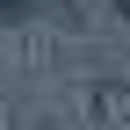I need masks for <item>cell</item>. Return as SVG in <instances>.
Returning <instances> with one entry per match:
<instances>
[{"label":"cell","mask_w":130,"mask_h":130,"mask_svg":"<svg viewBox=\"0 0 130 130\" xmlns=\"http://www.w3.org/2000/svg\"><path fill=\"white\" fill-rule=\"evenodd\" d=\"M36 7H43V0H0V22H29Z\"/></svg>","instance_id":"cell-1"},{"label":"cell","mask_w":130,"mask_h":130,"mask_svg":"<svg viewBox=\"0 0 130 130\" xmlns=\"http://www.w3.org/2000/svg\"><path fill=\"white\" fill-rule=\"evenodd\" d=\"M116 14H123V22H130V0H116Z\"/></svg>","instance_id":"cell-2"}]
</instances>
